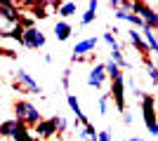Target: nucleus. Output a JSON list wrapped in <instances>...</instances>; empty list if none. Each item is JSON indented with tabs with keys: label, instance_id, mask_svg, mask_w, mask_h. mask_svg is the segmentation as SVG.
<instances>
[{
	"label": "nucleus",
	"instance_id": "obj_1",
	"mask_svg": "<svg viewBox=\"0 0 158 141\" xmlns=\"http://www.w3.org/2000/svg\"><path fill=\"white\" fill-rule=\"evenodd\" d=\"M14 120H19L21 125H26V127H35L40 120H43V115H40V108L33 106L31 101H17L14 104Z\"/></svg>",
	"mask_w": 158,
	"mask_h": 141
},
{
	"label": "nucleus",
	"instance_id": "obj_2",
	"mask_svg": "<svg viewBox=\"0 0 158 141\" xmlns=\"http://www.w3.org/2000/svg\"><path fill=\"white\" fill-rule=\"evenodd\" d=\"M142 118H144V127L149 129V134L158 136V111H156V99L151 94L142 96Z\"/></svg>",
	"mask_w": 158,
	"mask_h": 141
},
{
	"label": "nucleus",
	"instance_id": "obj_3",
	"mask_svg": "<svg viewBox=\"0 0 158 141\" xmlns=\"http://www.w3.org/2000/svg\"><path fill=\"white\" fill-rule=\"evenodd\" d=\"M14 87L19 89V92H26V94H40L43 87H40V82L28 73L26 68H17V73H14Z\"/></svg>",
	"mask_w": 158,
	"mask_h": 141
},
{
	"label": "nucleus",
	"instance_id": "obj_4",
	"mask_svg": "<svg viewBox=\"0 0 158 141\" xmlns=\"http://www.w3.org/2000/svg\"><path fill=\"white\" fill-rule=\"evenodd\" d=\"M94 49H97V38H85V40L76 42V47L71 49V61H83L92 59Z\"/></svg>",
	"mask_w": 158,
	"mask_h": 141
},
{
	"label": "nucleus",
	"instance_id": "obj_5",
	"mask_svg": "<svg viewBox=\"0 0 158 141\" xmlns=\"http://www.w3.org/2000/svg\"><path fill=\"white\" fill-rule=\"evenodd\" d=\"M132 14L142 17V19L146 21V26H149V28L158 31V12H156V7H151V5H146V2H139V0H135Z\"/></svg>",
	"mask_w": 158,
	"mask_h": 141
},
{
	"label": "nucleus",
	"instance_id": "obj_6",
	"mask_svg": "<svg viewBox=\"0 0 158 141\" xmlns=\"http://www.w3.org/2000/svg\"><path fill=\"white\" fill-rule=\"evenodd\" d=\"M111 99L113 104H116V108H118L120 113H127V108H125V78L123 75H118L116 80H111Z\"/></svg>",
	"mask_w": 158,
	"mask_h": 141
},
{
	"label": "nucleus",
	"instance_id": "obj_7",
	"mask_svg": "<svg viewBox=\"0 0 158 141\" xmlns=\"http://www.w3.org/2000/svg\"><path fill=\"white\" fill-rule=\"evenodd\" d=\"M106 78H109V73H106V64H94L90 71H87V87L92 89H102L104 87Z\"/></svg>",
	"mask_w": 158,
	"mask_h": 141
},
{
	"label": "nucleus",
	"instance_id": "obj_8",
	"mask_svg": "<svg viewBox=\"0 0 158 141\" xmlns=\"http://www.w3.org/2000/svg\"><path fill=\"white\" fill-rule=\"evenodd\" d=\"M24 47H26V49H43V47H45V33H43L38 26L26 28V31H24Z\"/></svg>",
	"mask_w": 158,
	"mask_h": 141
},
{
	"label": "nucleus",
	"instance_id": "obj_9",
	"mask_svg": "<svg viewBox=\"0 0 158 141\" xmlns=\"http://www.w3.org/2000/svg\"><path fill=\"white\" fill-rule=\"evenodd\" d=\"M33 134L38 136L40 141H50L54 134H57V125H54V118H50V120H45V118H43V120H40L38 125L33 127Z\"/></svg>",
	"mask_w": 158,
	"mask_h": 141
},
{
	"label": "nucleus",
	"instance_id": "obj_10",
	"mask_svg": "<svg viewBox=\"0 0 158 141\" xmlns=\"http://www.w3.org/2000/svg\"><path fill=\"white\" fill-rule=\"evenodd\" d=\"M66 101H69V108L73 111V115H76V120H78V125L83 127V125H90V120H87V115L83 113V108H80V101H78V96L76 94H66Z\"/></svg>",
	"mask_w": 158,
	"mask_h": 141
},
{
	"label": "nucleus",
	"instance_id": "obj_11",
	"mask_svg": "<svg viewBox=\"0 0 158 141\" xmlns=\"http://www.w3.org/2000/svg\"><path fill=\"white\" fill-rule=\"evenodd\" d=\"M127 38H130L132 47H135V49H137V52L142 54V57H146V54H149V45H146V40H144V33H142V31H137V28H130Z\"/></svg>",
	"mask_w": 158,
	"mask_h": 141
},
{
	"label": "nucleus",
	"instance_id": "obj_12",
	"mask_svg": "<svg viewBox=\"0 0 158 141\" xmlns=\"http://www.w3.org/2000/svg\"><path fill=\"white\" fill-rule=\"evenodd\" d=\"M71 33H73V26L69 21H57V24H54V38L59 42H66L71 38Z\"/></svg>",
	"mask_w": 158,
	"mask_h": 141
},
{
	"label": "nucleus",
	"instance_id": "obj_13",
	"mask_svg": "<svg viewBox=\"0 0 158 141\" xmlns=\"http://www.w3.org/2000/svg\"><path fill=\"white\" fill-rule=\"evenodd\" d=\"M21 127H24V125H21L19 120H5L2 125H0V134L5 136V139H14Z\"/></svg>",
	"mask_w": 158,
	"mask_h": 141
},
{
	"label": "nucleus",
	"instance_id": "obj_14",
	"mask_svg": "<svg viewBox=\"0 0 158 141\" xmlns=\"http://www.w3.org/2000/svg\"><path fill=\"white\" fill-rule=\"evenodd\" d=\"M57 14L61 17V21H66L69 17L78 14V2H61V7L57 10Z\"/></svg>",
	"mask_w": 158,
	"mask_h": 141
},
{
	"label": "nucleus",
	"instance_id": "obj_15",
	"mask_svg": "<svg viewBox=\"0 0 158 141\" xmlns=\"http://www.w3.org/2000/svg\"><path fill=\"white\" fill-rule=\"evenodd\" d=\"M144 61H146V75H149V80L158 87V66L149 59V57H144Z\"/></svg>",
	"mask_w": 158,
	"mask_h": 141
},
{
	"label": "nucleus",
	"instance_id": "obj_16",
	"mask_svg": "<svg viewBox=\"0 0 158 141\" xmlns=\"http://www.w3.org/2000/svg\"><path fill=\"white\" fill-rule=\"evenodd\" d=\"M111 61H116V64H118L120 68H127L130 66V64H127V59H125V54H123V49H111Z\"/></svg>",
	"mask_w": 158,
	"mask_h": 141
},
{
	"label": "nucleus",
	"instance_id": "obj_17",
	"mask_svg": "<svg viewBox=\"0 0 158 141\" xmlns=\"http://www.w3.org/2000/svg\"><path fill=\"white\" fill-rule=\"evenodd\" d=\"M106 73H109V78H111V80H116L118 75H123V68H120L116 61L109 59V61H106Z\"/></svg>",
	"mask_w": 158,
	"mask_h": 141
},
{
	"label": "nucleus",
	"instance_id": "obj_18",
	"mask_svg": "<svg viewBox=\"0 0 158 141\" xmlns=\"http://www.w3.org/2000/svg\"><path fill=\"white\" fill-rule=\"evenodd\" d=\"M54 125H57V134H66L69 132V120L64 115H54Z\"/></svg>",
	"mask_w": 158,
	"mask_h": 141
},
{
	"label": "nucleus",
	"instance_id": "obj_19",
	"mask_svg": "<svg viewBox=\"0 0 158 141\" xmlns=\"http://www.w3.org/2000/svg\"><path fill=\"white\" fill-rule=\"evenodd\" d=\"M94 19H97V12H92V10H85V12L80 14V26H90Z\"/></svg>",
	"mask_w": 158,
	"mask_h": 141
},
{
	"label": "nucleus",
	"instance_id": "obj_20",
	"mask_svg": "<svg viewBox=\"0 0 158 141\" xmlns=\"http://www.w3.org/2000/svg\"><path fill=\"white\" fill-rule=\"evenodd\" d=\"M102 40H104L106 42V45H109V47H111V49H118V40H116V35H113V31H106V33L104 35H102Z\"/></svg>",
	"mask_w": 158,
	"mask_h": 141
},
{
	"label": "nucleus",
	"instance_id": "obj_21",
	"mask_svg": "<svg viewBox=\"0 0 158 141\" xmlns=\"http://www.w3.org/2000/svg\"><path fill=\"white\" fill-rule=\"evenodd\" d=\"M109 104H111V94H104V96H99V113H102V115L109 113Z\"/></svg>",
	"mask_w": 158,
	"mask_h": 141
},
{
	"label": "nucleus",
	"instance_id": "obj_22",
	"mask_svg": "<svg viewBox=\"0 0 158 141\" xmlns=\"http://www.w3.org/2000/svg\"><path fill=\"white\" fill-rule=\"evenodd\" d=\"M61 87L71 89V68H64V73H61Z\"/></svg>",
	"mask_w": 158,
	"mask_h": 141
},
{
	"label": "nucleus",
	"instance_id": "obj_23",
	"mask_svg": "<svg viewBox=\"0 0 158 141\" xmlns=\"http://www.w3.org/2000/svg\"><path fill=\"white\" fill-rule=\"evenodd\" d=\"M99 141H111V129H102L99 132Z\"/></svg>",
	"mask_w": 158,
	"mask_h": 141
},
{
	"label": "nucleus",
	"instance_id": "obj_24",
	"mask_svg": "<svg viewBox=\"0 0 158 141\" xmlns=\"http://www.w3.org/2000/svg\"><path fill=\"white\" fill-rule=\"evenodd\" d=\"M97 7H99L97 0H90V2H87V10H92V12H97Z\"/></svg>",
	"mask_w": 158,
	"mask_h": 141
},
{
	"label": "nucleus",
	"instance_id": "obj_25",
	"mask_svg": "<svg viewBox=\"0 0 158 141\" xmlns=\"http://www.w3.org/2000/svg\"><path fill=\"white\" fill-rule=\"evenodd\" d=\"M123 120H125V125H132L135 118H132V113H123Z\"/></svg>",
	"mask_w": 158,
	"mask_h": 141
},
{
	"label": "nucleus",
	"instance_id": "obj_26",
	"mask_svg": "<svg viewBox=\"0 0 158 141\" xmlns=\"http://www.w3.org/2000/svg\"><path fill=\"white\" fill-rule=\"evenodd\" d=\"M125 141H144V139H139V136H130V139H125Z\"/></svg>",
	"mask_w": 158,
	"mask_h": 141
},
{
	"label": "nucleus",
	"instance_id": "obj_27",
	"mask_svg": "<svg viewBox=\"0 0 158 141\" xmlns=\"http://www.w3.org/2000/svg\"><path fill=\"white\" fill-rule=\"evenodd\" d=\"M156 111H158V94H156Z\"/></svg>",
	"mask_w": 158,
	"mask_h": 141
},
{
	"label": "nucleus",
	"instance_id": "obj_28",
	"mask_svg": "<svg viewBox=\"0 0 158 141\" xmlns=\"http://www.w3.org/2000/svg\"><path fill=\"white\" fill-rule=\"evenodd\" d=\"M156 12H158V5H156Z\"/></svg>",
	"mask_w": 158,
	"mask_h": 141
}]
</instances>
